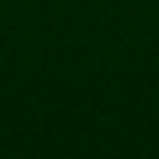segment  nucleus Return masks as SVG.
<instances>
[]
</instances>
